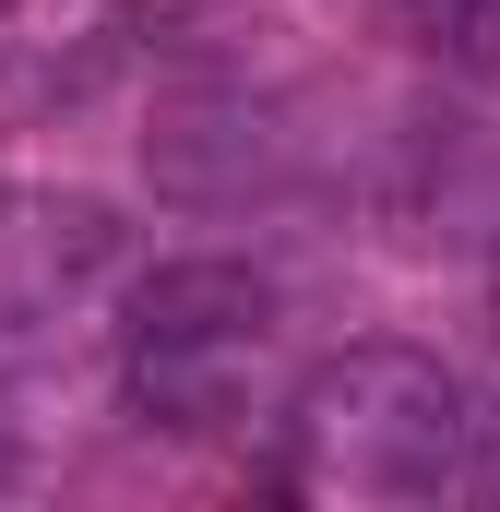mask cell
<instances>
[{
  "label": "cell",
  "instance_id": "6da1fadb",
  "mask_svg": "<svg viewBox=\"0 0 500 512\" xmlns=\"http://www.w3.org/2000/svg\"><path fill=\"white\" fill-rule=\"evenodd\" d=\"M500 417L417 346H346L286 393V477L322 501H453L489 489Z\"/></svg>",
  "mask_w": 500,
  "mask_h": 512
},
{
  "label": "cell",
  "instance_id": "7a4b0ae2",
  "mask_svg": "<svg viewBox=\"0 0 500 512\" xmlns=\"http://www.w3.org/2000/svg\"><path fill=\"white\" fill-rule=\"evenodd\" d=\"M274 346H286V286L262 262H155L120 322V382L155 429H239L274 417Z\"/></svg>",
  "mask_w": 500,
  "mask_h": 512
},
{
  "label": "cell",
  "instance_id": "3957f363",
  "mask_svg": "<svg viewBox=\"0 0 500 512\" xmlns=\"http://www.w3.org/2000/svg\"><path fill=\"white\" fill-rule=\"evenodd\" d=\"M120 274V215L96 191H0V334L60 322Z\"/></svg>",
  "mask_w": 500,
  "mask_h": 512
},
{
  "label": "cell",
  "instance_id": "277c9868",
  "mask_svg": "<svg viewBox=\"0 0 500 512\" xmlns=\"http://www.w3.org/2000/svg\"><path fill=\"white\" fill-rule=\"evenodd\" d=\"M489 322H500V262H489Z\"/></svg>",
  "mask_w": 500,
  "mask_h": 512
}]
</instances>
